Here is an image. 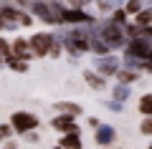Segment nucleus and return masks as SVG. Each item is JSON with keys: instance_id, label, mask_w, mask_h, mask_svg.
I'll return each mask as SVG.
<instances>
[{"instance_id": "nucleus-1", "label": "nucleus", "mask_w": 152, "mask_h": 149, "mask_svg": "<svg viewBox=\"0 0 152 149\" xmlns=\"http://www.w3.org/2000/svg\"><path fill=\"white\" fill-rule=\"evenodd\" d=\"M51 46H53V36H48V33H38V36H33L31 41H28V48H31L36 56H46Z\"/></svg>"}, {"instance_id": "nucleus-2", "label": "nucleus", "mask_w": 152, "mask_h": 149, "mask_svg": "<svg viewBox=\"0 0 152 149\" xmlns=\"http://www.w3.org/2000/svg\"><path fill=\"white\" fill-rule=\"evenodd\" d=\"M10 121H13V129H15V132L28 134V132H31V129L38 124V119L33 116V114H28V111H18V114H13Z\"/></svg>"}, {"instance_id": "nucleus-3", "label": "nucleus", "mask_w": 152, "mask_h": 149, "mask_svg": "<svg viewBox=\"0 0 152 149\" xmlns=\"http://www.w3.org/2000/svg\"><path fill=\"white\" fill-rule=\"evenodd\" d=\"M150 43L145 41V38H134V41L129 43V46H127V56H129V58H142V61H147L150 58Z\"/></svg>"}, {"instance_id": "nucleus-4", "label": "nucleus", "mask_w": 152, "mask_h": 149, "mask_svg": "<svg viewBox=\"0 0 152 149\" xmlns=\"http://www.w3.org/2000/svg\"><path fill=\"white\" fill-rule=\"evenodd\" d=\"M33 10L38 13V15L43 18L46 23H53V20H61V10L58 8H53V5H43V3H36V5H33Z\"/></svg>"}, {"instance_id": "nucleus-5", "label": "nucleus", "mask_w": 152, "mask_h": 149, "mask_svg": "<svg viewBox=\"0 0 152 149\" xmlns=\"http://www.w3.org/2000/svg\"><path fill=\"white\" fill-rule=\"evenodd\" d=\"M102 41L107 43L109 48H112V46H119V43H122V31H119V25H107V28L102 31Z\"/></svg>"}, {"instance_id": "nucleus-6", "label": "nucleus", "mask_w": 152, "mask_h": 149, "mask_svg": "<svg viewBox=\"0 0 152 149\" xmlns=\"http://www.w3.org/2000/svg\"><path fill=\"white\" fill-rule=\"evenodd\" d=\"M51 126L58 129V132H66V134H79V129H76V124H74V116H56L53 121H51Z\"/></svg>"}, {"instance_id": "nucleus-7", "label": "nucleus", "mask_w": 152, "mask_h": 149, "mask_svg": "<svg viewBox=\"0 0 152 149\" xmlns=\"http://www.w3.org/2000/svg\"><path fill=\"white\" fill-rule=\"evenodd\" d=\"M10 53H13V58H18V61H26V58H31V48H28V41L18 38V41L13 43Z\"/></svg>"}, {"instance_id": "nucleus-8", "label": "nucleus", "mask_w": 152, "mask_h": 149, "mask_svg": "<svg viewBox=\"0 0 152 149\" xmlns=\"http://www.w3.org/2000/svg\"><path fill=\"white\" fill-rule=\"evenodd\" d=\"M61 20H66V23H89L91 18L84 10H61Z\"/></svg>"}, {"instance_id": "nucleus-9", "label": "nucleus", "mask_w": 152, "mask_h": 149, "mask_svg": "<svg viewBox=\"0 0 152 149\" xmlns=\"http://www.w3.org/2000/svg\"><path fill=\"white\" fill-rule=\"evenodd\" d=\"M114 129L112 126H96V142L99 144H112L114 142Z\"/></svg>"}, {"instance_id": "nucleus-10", "label": "nucleus", "mask_w": 152, "mask_h": 149, "mask_svg": "<svg viewBox=\"0 0 152 149\" xmlns=\"http://www.w3.org/2000/svg\"><path fill=\"white\" fill-rule=\"evenodd\" d=\"M61 147H64V149H81L79 134H66V137L61 139Z\"/></svg>"}, {"instance_id": "nucleus-11", "label": "nucleus", "mask_w": 152, "mask_h": 149, "mask_svg": "<svg viewBox=\"0 0 152 149\" xmlns=\"http://www.w3.org/2000/svg\"><path fill=\"white\" fill-rule=\"evenodd\" d=\"M96 66H99L102 73H114V71H117V61H114V58H99Z\"/></svg>"}, {"instance_id": "nucleus-12", "label": "nucleus", "mask_w": 152, "mask_h": 149, "mask_svg": "<svg viewBox=\"0 0 152 149\" xmlns=\"http://www.w3.org/2000/svg\"><path fill=\"white\" fill-rule=\"evenodd\" d=\"M56 109H58V111H66V114H81V106H79V104H69V101L56 104Z\"/></svg>"}, {"instance_id": "nucleus-13", "label": "nucleus", "mask_w": 152, "mask_h": 149, "mask_svg": "<svg viewBox=\"0 0 152 149\" xmlns=\"http://www.w3.org/2000/svg\"><path fill=\"white\" fill-rule=\"evenodd\" d=\"M86 48H91V51H96V53H107V51H109V46L104 41H94V38L86 43Z\"/></svg>"}, {"instance_id": "nucleus-14", "label": "nucleus", "mask_w": 152, "mask_h": 149, "mask_svg": "<svg viewBox=\"0 0 152 149\" xmlns=\"http://www.w3.org/2000/svg\"><path fill=\"white\" fill-rule=\"evenodd\" d=\"M137 23H140L142 28H147L152 23V10H140L137 13Z\"/></svg>"}, {"instance_id": "nucleus-15", "label": "nucleus", "mask_w": 152, "mask_h": 149, "mask_svg": "<svg viewBox=\"0 0 152 149\" xmlns=\"http://www.w3.org/2000/svg\"><path fill=\"white\" fill-rule=\"evenodd\" d=\"M140 111H142V114H147V116L152 114V96H142V101H140Z\"/></svg>"}, {"instance_id": "nucleus-16", "label": "nucleus", "mask_w": 152, "mask_h": 149, "mask_svg": "<svg viewBox=\"0 0 152 149\" xmlns=\"http://www.w3.org/2000/svg\"><path fill=\"white\" fill-rule=\"evenodd\" d=\"M84 76H86V84H89V86H94V89H102V86H104V81L99 78V76H94L91 71H86Z\"/></svg>"}, {"instance_id": "nucleus-17", "label": "nucleus", "mask_w": 152, "mask_h": 149, "mask_svg": "<svg viewBox=\"0 0 152 149\" xmlns=\"http://www.w3.org/2000/svg\"><path fill=\"white\" fill-rule=\"evenodd\" d=\"M114 99H117V101H127V99H129V89H127V86H117V89H114Z\"/></svg>"}, {"instance_id": "nucleus-18", "label": "nucleus", "mask_w": 152, "mask_h": 149, "mask_svg": "<svg viewBox=\"0 0 152 149\" xmlns=\"http://www.w3.org/2000/svg\"><path fill=\"white\" fill-rule=\"evenodd\" d=\"M119 81H122V84H134L137 73H134V71H119Z\"/></svg>"}, {"instance_id": "nucleus-19", "label": "nucleus", "mask_w": 152, "mask_h": 149, "mask_svg": "<svg viewBox=\"0 0 152 149\" xmlns=\"http://www.w3.org/2000/svg\"><path fill=\"white\" fill-rule=\"evenodd\" d=\"M0 58H3V61L13 58V53H10V46H8L5 41H0Z\"/></svg>"}, {"instance_id": "nucleus-20", "label": "nucleus", "mask_w": 152, "mask_h": 149, "mask_svg": "<svg viewBox=\"0 0 152 149\" xmlns=\"http://www.w3.org/2000/svg\"><path fill=\"white\" fill-rule=\"evenodd\" d=\"M8 63H10V68H15V71H26V63L18 61V58H8Z\"/></svg>"}, {"instance_id": "nucleus-21", "label": "nucleus", "mask_w": 152, "mask_h": 149, "mask_svg": "<svg viewBox=\"0 0 152 149\" xmlns=\"http://www.w3.org/2000/svg\"><path fill=\"white\" fill-rule=\"evenodd\" d=\"M142 132H145V134H152V116H147L145 121H142Z\"/></svg>"}, {"instance_id": "nucleus-22", "label": "nucleus", "mask_w": 152, "mask_h": 149, "mask_svg": "<svg viewBox=\"0 0 152 149\" xmlns=\"http://www.w3.org/2000/svg\"><path fill=\"white\" fill-rule=\"evenodd\" d=\"M127 10H129V13H137V10H140V0H129V3H127Z\"/></svg>"}, {"instance_id": "nucleus-23", "label": "nucleus", "mask_w": 152, "mask_h": 149, "mask_svg": "<svg viewBox=\"0 0 152 149\" xmlns=\"http://www.w3.org/2000/svg\"><path fill=\"white\" fill-rule=\"evenodd\" d=\"M8 137H10V126L3 124V126H0V139H8Z\"/></svg>"}, {"instance_id": "nucleus-24", "label": "nucleus", "mask_w": 152, "mask_h": 149, "mask_svg": "<svg viewBox=\"0 0 152 149\" xmlns=\"http://www.w3.org/2000/svg\"><path fill=\"white\" fill-rule=\"evenodd\" d=\"M114 20H117V23L124 20V10H117V13H114Z\"/></svg>"}, {"instance_id": "nucleus-25", "label": "nucleus", "mask_w": 152, "mask_h": 149, "mask_svg": "<svg viewBox=\"0 0 152 149\" xmlns=\"http://www.w3.org/2000/svg\"><path fill=\"white\" fill-rule=\"evenodd\" d=\"M0 28H5V20H3V18H0Z\"/></svg>"}, {"instance_id": "nucleus-26", "label": "nucleus", "mask_w": 152, "mask_h": 149, "mask_svg": "<svg viewBox=\"0 0 152 149\" xmlns=\"http://www.w3.org/2000/svg\"><path fill=\"white\" fill-rule=\"evenodd\" d=\"M56 149H64V147H56Z\"/></svg>"}, {"instance_id": "nucleus-27", "label": "nucleus", "mask_w": 152, "mask_h": 149, "mask_svg": "<svg viewBox=\"0 0 152 149\" xmlns=\"http://www.w3.org/2000/svg\"><path fill=\"white\" fill-rule=\"evenodd\" d=\"M0 61H3V58H0Z\"/></svg>"}, {"instance_id": "nucleus-28", "label": "nucleus", "mask_w": 152, "mask_h": 149, "mask_svg": "<svg viewBox=\"0 0 152 149\" xmlns=\"http://www.w3.org/2000/svg\"><path fill=\"white\" fill-rule=\"evenodd\" d=\"M10 149H13V147H10Z\"/></svg>"}]
</instances>
